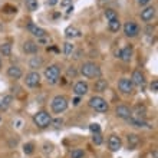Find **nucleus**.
<instances>
[{"label": "nucleus", "mask_w": 158, "mask_h": 158, "mask_svg": "<svg viewBox=\"0 0 158 158\" xmlns=\"http://www.w3.org/2000/svg\"><path fill=\"white\" fill-rule=\"evenodd\" d=\"M139 30H141L139 29V26L132 20L127 22V23L124 25V33H125L127 38H137L138 35H139Z\"/></svg>", "instance_id": "7"}, {"label": "nucleus", "mask_w": 158, "mask_h": 158, "mask_svg": "<svg viewBox=\"0 0 158 158\" xmlns=\"http://www.w3.org/2000/svg\"><path fill=\"white\" fill-rule=\"evenodd\" d=\"M23 152H25L26 155H32L35 152V144L33 142H27V144H25L23 145Z\"/></svg>", "instance_id": "28"}, {"label": "nucleus", "mask_w": 158, "mask_h": 158, "mask_svg": "<svg viewBox=\"0 0 158 158\" xmlns=\"http://www.w3.org/2000/svg\"><path fill=\"white\" fill-rule=\"evenodd\" d=\"M108 29L112 32V33H118L121 29V22L118 17L112 19V20H108Z\"/></svg>", "instance_id": "23"}, {"label": "nucleus", "mask_w": 158, "mask_h": 158, "mask_svg": "<svg viewBox=\"0 0 158 158\" xmlns=\"http://www.w3.org/2000/svg\"><path fill=\"white\" fill-rule=\"evenodd\" d=\"M88 91H89V85H88V82H85V81H79V82H76L75 85H73V94H75L76 96L86 95Z\"/></svg>", "instance_id": "12"}, {"label": "nucleus", "mask_w": 158, "mask_h": 158, "mask_svg": "<svg viewBox=\"0 0 158 158\" xmlns=\"http://www.w3.org/2000/svg\"><path fill=\"white\" fill-rule=\"evenodd\" d=\"M104 15H105V17H106V20H112V19L118 17L117 16V12H115L114 9H106V10L104 12Z\"/></svg>", "instance_id": "31"}, {"label": "nucleus", "mask_w": 158, "mask_h": 158, "mask_svg": "<svg viewBox=\"0 0 158 158\" xmlns=\"http://www.w3.org/2000/svg\"><path fill=\"white\" fill-rule=\"evenodd\" d=\"M131 109L127 106V105H118L117 108H115V115L121 119H128L131 117Z\"/></svg>", "instance_id": "14"}, {"label": "nucleus", "mask_w": 158, "mask_h": 158, "mask_svg": "<svg viewBox=\"0 0 158 158\" xmlns=\"http://www.w3.org/2000/svg\"><path fill=\"white\" fill-rule=\"evenodd\" d=\"M78 75H79V71L75 66H69L66 69V76L68 78H76Z\"/></svg>", "instance_id": "30"}, {"label": "nucleus", "mask_w": 158, "mask_h": 158, "mask_svg": "<svg viewBox=\"0 0 158 158\" xmlns=\"http://www.w3.org/2000/svg\"><path fill=\"white\" fill-rule=\"evenodd\" d=\"M131 81H132L134 86H138V88H144L145 85V75L142 73L139 69H135L132 72V76H131Z\"/></svg>", "instance_id": "11"}, {"label": "nucleus", "mask_w": 158, "mask_h": 158, "mask_svg": "<svg viewBox=\"0 0 158 158\" xmlns=\"http://www.w3.org/2000/svg\"><path fill=\"white\" fill-rule=\"evenodd\" d=\"M121 147H122V141H121V138L118 137L117 134L109 135V138H108V148H109V151H112V152H118V151L121 150Z\"/></svg>", "instance_id": "10"}, {"label": "nucleus", "mask_w": 158, "mask_h": 158, "mask_svg": "<svg viewBox=\"0 0 158 158\" xmlns=\"http://www.w3.org/2000/svg\"><path fill=\"white\" fill-rule=\"evenodd\" d=\"M0 68H2V59H0Z\"/></svg>", "instance_id": "41"}, {"label": "nucleus", "mask_w": 158, "mask_h": 158, "mask_svg": "<svg viewBox=\"0 0 158 158\" xmlns=\"http://www.w3.org/2000/svg\"><path fill=\"white\" fill-rule=\"evenodd\" d=\"M52 115L46 111H38V112L33 115V124L38 127L39 129H45L48 128L50 124H52Z\"/></svg>", "instance_id": "3"}, {"label": "nucleus", "mask_w": 158, "mask_h": 158, "mask_svg": "<svg viewBox=\"0 0 158 158\" xmlns=\"http://www.w3.org/2000/svg\"><path fill=\"white\" fill-rule=\"evenodd\" d=\"M89 131H91L92 134H98L101 132V125L96 124V122H92V124H89Z\"/></svg>", "instance_id": "33"}, {"label": "nucleus", "mask_w": 158, "mask_h": 158, "mask_svg": "<svg viewBox=\"0 0 158 158\" xmlns=\"http://www.w3.org/2000/svg\"><path fill=\"white\" fill-rule=\"evenodd\" d=\"M72 104L75 105V106H78V105H79V104H81V96H76L75 99L72 101Z\"/></svg>", "instance_id": "40"}, {"label": "nucleus", "mask_w": 158, "mask_h": 158, "mask_svg": "<svg viewBox=\"0 0 158 158\" xmlns=\"http://www.w3.org/2000/svg\"><path fill=\"white\" fill-rule=\"evenodd\" d=\"M134 83L129 78H121L119 82H118V89H119L121 94L124 95H131L134 92Z\"/></svg>", "instance_id": "6"}, {"label": "nucleus", "mask_w": 158, "mask_h": 158, "mask_svg": "<svg viewBox=\"0 0 158 158\" xmlns=\"http://www.w3.org/2000/svg\"><path fill=\"white\" fill-rule=\"evenodd\" d=\"M94 89L96 92H105L108 89V81L104 78H98L95 81V83H94Z\"/></svg>", "instance_id": "19"}, {"label": "nucleus", "mask_w": 158, "mask_h": 158, "mask_svg": "<svg viewBox=\"0 0 158 158\" xmlns=\"http://www.w3.org/2000/svg\"><path fill=\"white\" fill-rule=\"evenodd\" d=\"M62 124H63V119L62 118H58V119H52V124L50 125H55L56 128H59V127H62Z\"/></svg>", "instance_id": "37"}, {"label": "nucleus", "mask_w": 158, "mask_h": 158, "mask_svg": "<svg viewBox=\"0 0 158 158\" xmlns=\"http://www.w3.org/2000/svg\"><path fill=\"white\" fill-rule=\"evenodd\" d=\"M88 105H89L94 111H96V112H108V109H109L108 101L99 95L91 96L89 101H88Z\"/></svg>", "instance_id": "2"}, {"label": "nucleus", "mask_w": 158, "mask_h": 158, "mask_svg": "<svg viewBox=\"0 0 158 158\" xmlns=\"http://www.w3.org/2000/svg\"><path fill=\"white\" fill-rule=\"evenodd\" d=\"M81 36V30L75 26H68L65 29V38L66 39H75V38H79Z\"/></svg>", "instance_id": "20"}, {"label": "nucleus", "mask_w": 158, "mask_h": 158, "mask_svg": "<svg viewBox=\"0 0 158 158\" xmlns=\"http://www.w3.org/2000/svg\"><path fill=\"white\" fill-rule=\"evenodd\" d=\"M43 151H45L46 154H49L53 151V144H50V142H45L43 144Z\"/></svg>", "instance_id": "34"}, {"label": "nucleus", "mask_w": 158, "mask_h": 158, "mask_svg": "<svg viewBox=\"0 0 158 158\" xmlns=\"http://www.w3.org/2000/svg\"><path fill=\"white\" fill-rule=\"evenodd\" d=\"M50 108L55 114H62L68 109V99L63 95H56L50 102Z\"/></svg>", "instance_id": "5"}, {"label": "nucleus", "mask_w": 158, "mask_h": 158, "mask_svg": "<svg viewBox=\"0 0 158 158\" xmlns=\"http://www.w3.org/2000/svg\"><path fill=\"white\" fill-rule=\"evenodd\" d=\"M13 102V96L12 95H4L2 99H0V109H3V111H6V109L12 105Z\"/></svg>", "instance_id": "24"}, {"label": "nucleus", "mask_w": 158, "mask_h": 158, "mask_svg": "<svg viewBox=\"0 0 158 158\" xmlns=\"http://www.w3.org/2000/svg\"><path fill=\"white\" fill-rule=\"evenodd\" d=\"M25 6L29 12H35L39 7V2L38 0H25Z\"/></svg>", "instance_id": "26"}, {"label": "nucleus", "mask_w": 158, "mask_h": 158, "mask_svg": "<svg viewBox=\"0 0 158 158\" xmlns=\"http://www.w3.org/2000/svg\"><path fill=\"white\" fill-rule=\"evenodd\" d=\"M27 30H29L33 36H36L38 39L45 38L46 36V30L42 29V27H39V26H36L35 23H29V25H27Z\"/></svg>", "instance_id": "16"}, {"label": "nucleus", "mask_w": 158, "mask_h": 158, "mask_svg": "<svg viewBox=\"0 0 158 158\" xmlns=\"http://www.w3.org/2000/svg\"><path fill=\"white\" fill-rule=\"evenodd\" d=\"M43 66V58L42 56H32L29 60V68H32L33 71L39 69V68Z\"/></svg>", "instance_id": "22"}, {"label": "nucleus", "mask_w": 158, "mask_h": 158, "mask_svg": "<svg viewBox=\"0 0 158 158\" xmlns=\"http://www.w3.org/2000/svg\"><path fill=\"white\" fill-rule=\"evenodd\" d=\"M92 142H94L95 145H101V144L104 142V138H102L101 132H98V134H92Z\"/></svg>", "instance_id": "32"}, {"label": "nucleus", "mask_w": 158, "mask_h": 158, "mask_svg": "<svg viewBox=\"0 0 158 158\" xmlns=\"http://www.w3.org/2000/svg\"><path fill=\"white\" fill-rule=\"evenodd\" d=\"M25 83H26V86H29V88L39 86V85H40V73L36 71L29 72L25 78Z\"/></svg>", "instance_id": "8"}, {"label": "nucleus", "mask_w": 158, "mask_h": 158, "mask_svg": "<svg viewBox=\"0 0 158 158\" xmlns=\"http://www.w3.org/2000/svg\"><path fill=\"white\" fill-rule=\"evenodd\" d=\"M73 0H60V7H71Z\"/></svg>", "instance_id": "35"}, {"label": "nucleus", "mask_w": 158, "mask_h": 158, "mask_svg": "<svg viewBox=\"0 0 158 158\" xmlns=\"http://www.w3.org/2000/svg\"><path fill=\"white\" fill-rule=\"evenodd\" d=\"M7 76L12 79H20L23 76V71L16 65H10L7 68Z\"/></svg>", "instance_id": "17"}, {"label": "nucleus", "mask_w": 158, "mask_h": 158, "mask_svg": "<svg viewBox=\"0 0 158 158\" xmlns=\"http://www.w3.org/2000/svg\"><path fill=\"white\" fill-rule=\"evenodd\" d=\"M38 49H39V45L33 40H26L23 43V52L26 55H36L38 53Z\"/></svg>", "instance_id": "15"}, {"label": "nucleus", "mask_w": 158, "mask_h": 158, "mask_svg": "<svg viewBox=\"0 0 158 158\" xmlns=\"http://www.w3.org/2000/svg\"><path fill=\"white\" fill-rule=\"evenodd\" d=\"M132 127H137V128H145L148 127V122H147L144 118H137V117H129L127 119Z\"/></svg>", "instance_id": "18"}, {"label": "nucleus", "mask_w": 158, "mask_h": 158, "mask_svg": "<svg viewBox=\"0 0 158 158\" xmlns=\"http://www.w3.org/2000/svg\"><path fill=\"white\" fill-rule=\"evenodd\" d=\"M79 73L86 79H98L102 75V71L101 68L94 62H85L82 63V66L79 69Z\"/></svg>", "instance_id": "1"}, {"label": "nucleus", "mask_w": 158, "mask_h": 158, "mask_svg": "<svg viewBox=\"0 0 158 158\" xmlns=\"http://www.w3.org/2000/svg\"><path fill=\"white\" fill-rule=\"evenodd\" d=\"M127 142H128V148L129 150H135L139 145V137L137 134H128L127 137Z\"/></svg>", "instance_id": "21"}, {"label": "nucleus", "mask_w": 158, "mask_h": 158, "mask_svg": "<svg viewBox=\"0 0 158 158\" xmlns=\"http://www.w3.org/2000/svg\"><path fill=\"white\" fill-rule=\"evenodd\" d=\"M150 88H151V91H152V92H155V94H157V92H158V81H157V79H154V81L151 82Z\"/></svg>", "instance_id": "36"}, {"label": "nucleus", "mask_w": 158, "mask_h": 158, "mask_svg": "<svg viewBox=\"0 0 158 158\" xmlns=\"http://www.w3.org/2000/svg\"><path fill=\"white\" fill-rule=\"evenodd\" d=\"M46 3H48V6H50V7H53V6H56V4L59 3V0H48Z\"/></svg>", "instance_id": "38"}, {"label": "nucleus", "mask_w": 158, "mask_h": 158, "mask_svg": "<svg viewBox=\"0 0 158 158\" xmlns=\"http://www.w3.org/2000/svg\"><path fill=\"white\" fill-rule=\"evenodd\" d=\"M71 158H85V151L81 148H75L71 151Z\"/></svg>", "instance_id": "29"}, {"label": "nucleus", "mask_w": 158, "mask_h": 158, "mask_svg": "<svg viewBox=\"0 0 158 158\" xmlns=\"http://www.w3.org/2000/svg\"><path fill=\"white\" fill-rule=\"evenodd\" d=\"M0 55H2V56H6V58L12 55V45H10L9 42L0 45Z\"/></svg>", "instance_id": "25"}, {"label": "nucleus", "mask_w": 158, "mask_h": 158, "mask_svg": "<svg viewBox=\"0 0 158 158\" xmlns=\"http://www.w3.org/2000/svg\"><path fill=\"white\" fill-rule=\"evenodd\" d=\"M45 78L49 85H56L59 82V78H60V68H59V65L53 63V65H49V66L46 68Z\"/></svg>", "instance_id": "4"}, {"label": "nucleus", "mask_w": 158, "mask_h": 158, "mask_svg": "<svg viewBox=\"0 0 158 158\" xmlns=\"http://www.w3.org/2000/svg\"><path fill=\"white\" fill-rule=\"evenodd\" d=\"M150 2H151V0H137V3L139 4V6H147Z\"/></svg>", "instance_id": "39"}, {"label": "nucleus", "mask_w": 158, "mask_h": 158, "mask_svg": "<svg viewBox=\"0 0 158 158\" xmlns=\"http://www.w3.org/2000/svg\"><path fill=\"white\" fill-rule=\"evenodd\" d=\"M132 46H125V48H122V49L119 50L117 53V56L121 59V60H124V62H129L131 59H132Z\"/></svg>", "instance_id": "13"}, {"label": "nucleus", "mask_w": 158, "mask_h": 158, "mask_svg": "<svg viewBox=\"0 0 158 158\" xmlns=\"http://www.w3.org/2000/svg\"><path fill=\"white\" fill-rule=\"evenodd\" d=\"M73 50H75V45L72 42H65L63 43V53L66 55V56H71L73 53Z\"/></svg>", "instance_id": "27"}, {"label": "nucleus", "mask_w": 158, "mask_h": 158, "mask_svg": "<svg viewBox=\"0 0 158 158\" xmlns=\"http://www.w3.org/2000/svg\"><path fill=\"white\" fill-rule=\"evenodd\" d=\"M155 15H157V7L155 6H147L145 9H142L141 10V20L145 22V23H150V22H152V19L155 17Z\"/></svg>", "instance_id": "9"}]
</instances>
